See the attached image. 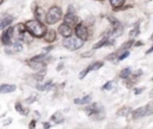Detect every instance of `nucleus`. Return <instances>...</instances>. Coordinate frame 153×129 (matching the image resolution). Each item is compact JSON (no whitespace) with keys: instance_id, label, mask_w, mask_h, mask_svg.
Returning <instances> with one entry per match:
<instances>
[{"instance_id":"obj_1","label":"nucleus","mask_w":153,"mask_h":129,"mask_svg":"<svg viewBox=\"0 0 153 129\" xmlns=\"http://www.w3.org/2000/svg\"><path fill=\"white\" fill-rule=\"evenodd\" d=\"M25 26H26V30L30 32V35L33 37H37V38L44 37V35L47 32L45 26L37 19L36 20H27L25 23Z\"/></svg>"},{"instance_id":"obj_2","label":"nucleus","mask_w":153,"mask_h":129,"mask_svg":"<svg viewBox=\"0 0 153 129\" xmlns=\"http://www.w3.org/2000/svg\"><path fill=\"white\" fill-rule=\"evenodd\" d=\"M61 18H62V11H61V8L59 6H53L48 11V13L45 16V22H47V24H55Z\"/></svg>"},{"instance_id":"obj_3","label":"nucleus","mask_w":153,"mask_h":129,"mask_svg":"<svg viewBox=\"0 0 153 129\" xmlns=\"http://www.w3.org/2000/svg\"><path fill=\"white\" fill-rule=\"evenodd\" d=\"M84 44V39L79 38L78 36L74 37V36H69V37H66V39L63 41V45L68 49V50H76L79 48H81Z\"/></svg>"},{"instance_id":"obj_4","label":"nucleus","mask_w":153,"mask_h":129,"mask_svg":"<svg viewBox=\"0 0 153 129\" xmlns=\"http://www.w3.org/2000/svg\"><path fill=\"white\" fill-rule=\"evenodd\" d=\"M75 35L79 37V38H81V39H84V41H86L87 39V37H88V32H87V27L84 25V24H78L76 26H75Z\"/></svg>"},{"instance_id":"obj_5","label":"nucleus","mask_w":153,"mask_h":129,"mask_svg":"<svg viewBox=\"0 0 153 129\" xmlns=\"http://www.w3.org/2000/svg\"><path fill=\"white\" fill-rule=\"evenodd\" d=\"M13 31H14L13 27H8V29L2 33V36H1V41H2V43H4L5 45H10V44H11Z\"/></svg>"},{"instance_id":"obj_6","label":"nucleus","mask_w":153,"mask_h":129,"mask_svg":"<svg viewBox=\"0 0 153 129\" xmlns=\"http://www.w3.org/2000/svg\"><path fill=\"white\" fill-rule=\"evenodd\" d=\"M76 20H78L76 16H75V14H73V13H71V12H68V13L63 17V23H65V24H67V25H69L71 27H72V26H74V25L76 24Z\"/></svg>"},{"instance_id":"obj_7","label":"nucleus","mask_w":153,"mask_h":129,"mask_svg":"<svg viewBox=\"0 0 153 129\" xmlns=\"http://www.w3.org/2000/svg\"><path fill=\"white\" fill-rule=\"evenodd\" d=\"M59 32L61 33V36H62V37H65V38H66V37L72 36V32H73V31H72V27H71L69 25H67V24H65V23H63L62 25H60V26H59Z\"/></svg>"},{"instance_id":"obj_8","label":"nucleus","mask_w":153,"mask_h":129,"mask_svg":"<svg viewBox=\"0 0 153 129\" xmlns=\"http://www.w3.org/2000/svg\"><path fill=\"white\" fill-rule=\"evenodd\" d=\"M33 13H35V16H36V19L37 20H39V22H42L43 19H45V12H44V10L42 8V7H35V10H33Z\"/></svg>"},{"instance_id":"obj_9","label":"nucleus","mask_w":153,"mask_h":129,"mask_svg":"<svg viewBox=\"0 0 153 129\" xmlns=\"http://www.w3.org/2000/svg\"><path fill=\"white\" fill-rule=\"evenodd\" d=\"M100 109H102V108L99 106L98 103H92L90 106L86 108V112H87L88 115H93V113H98Z\"/></svg>"},{"instance_id":"obj_10","label":"nucleus","mask_w":153,"mask_h":129,"mask_svg":"<svg viewBox=\"0 0 153 129\" xmlns=\"http://www.w3.org/2000/svg\"><path fill=\"white\" fill-rule=\"evenodd\" d=\"M142 116H146V106H141V108L133 111V118L134 119H139Z\"/></svg>"},{"instance_id":"obj_11","label":"nucleus","mask_w":153,"mask_h":129,"mask_svg":"<svg viewBox=\"0 0 153 129\" xmlns=\"http://www.w3.org/2000/svg\"><path fill=\"white\" fill-rule=\"evenodd\" d=\"M114 44V39H108L106 37L103 38L100 42H98L97 44L93 45V49H98V48H102V47H106V45H111Z\"/></svg>"},{"instance_id":"obj_12","label":"nucleus","mask_w":153,"mask_h":129,"mask_svg":"<svg viewBox=\"0 0 153 129\" xmlns=\"http://www.w3.org/2000/svg\"><path fill=\"white\" fill-rule=\"evenodd\" d=\"M55 38H56V32L54 30H48L44 35V41L48 43H51L53 41H55Z\"/></svg>"},{"instance_id":"obj_13","label":"nucleus","mask_w":153,"mask_h":129,"mask_svg":"<svg viewBox=\"0 0 153 129\" xmlns=\"http://www.w3.org/2000/svg\"><path fill=\"white\" fill-rule=\"evenodd\" d=\"M16 90V86L14 85H8V84H5L2 86H0V93H11Z\"/></svg>"},{"instance_id":"obj_14","label":"nucleus","mask_w":153,"mask_h":129,"mask_svg":"<svg viewBox=\"0 0 153 129\" xmlns=\"http://www.w3.org/2000/svg\"><path fill=\"white\" fill-rule=\"evenodd\" d=\"M122 32H123V26L120 24V25L115 26L114 30L110 31V37H117V36H120Z\"/></svg>"},{"instance_id":"obj_15","label":"nucleus","mask_w":153,"mask_h":129,"mask_svg":"<svg viewBox=\"0 0 153 129\" xmlns=\"http://www.w3.org/2000/svg\"><path fill=\"white\" fill-rule=\"evenodd\" d=\"M50 119H51L54 123H61V122L63 121V116H62V113H61L60 111H57V112H55V113L50 117Z\"/></svg>"},{"instance_id":"obj_16","label":"nucleus","mask_w":153,"mask_h":129,"mask_svg":"<svg viewBox=\"0 0 153 129\" xmlns=\"http://www.w3.org/2000/svg\"><path fill=\"white\" fill-rule=\"evenodd\" d=\"M129 112H131V108L130 106H123L117 111V115L118 116H128Z\"/></svg>"},{"instance_id":"obj_17","label":"nucleus","mask_w":153,"mask_h":129,"mask_svg":"<svg viewBox=\"0 0 153 129\" xmlns=\"http://www.w3.org/2000/svg\"><path fill=\"white\" fill-rule=\"evenodd\" d=\"M90 102H91V96H85L82 98L74 99V103L75 104H86V103H90Z\"/></svg>"},{"instance_id":"obj_18","label":"nucleus","mask_w":153,"mask_h":129,"mask_svg":"<svg viewBox=\"0 0 153 129\" xmlns=\"http://www.w3.org/2000/svg\"><path fill=\"white\" fill-rule=\"evenodd\" d=\"M12 20H13L12 17H6V18L0 23V30H4L6 26H8V25L12 23Z\"/></svg>"},{"instance_id":"obj_19","label":"nucleus","mask_w":153,"mask_h":129,"mask_svg":"<svg viewBox=\"0 0 153 129\" xmlns=\"http://www.w3.org/2000/svg\"><path fill=\"white\" fill-rule=\"evenodd\" d=\"M44 75H45V68H42L39 72H37L36 74H33V79H35V80H38V81H41V80H43Z\"/></svg>"},{"instance_id":"obj_20","label":"nucleus","mask_w":153,"mask_h":129,"mask_svg":"<svg viewBox=\"0 0 153 129\" xmlns=\"http://www.w3.org/2000/svg\"><path fill=\"white\" fill-rule=\"evenodd\" d=\"M130 73H131V69H130L129 67H128V68H124V69L121 70V73H120V78L126 79V78H128V76L130 75Z\"/></svg>"},{"instance_id":"obj_21","label":"nucleus","mask_w":153,"mask_h":129,"mask_svg":"<svg viewBox=\"0 0 153 129\" xmlns=\"http://www.w3.org/2000/svg\"><path fill=\"white\" fill-rule=\"evenodd\" d=\"M51 86H53V84H51V80H49V81L44 82L43 85H37V88H38V90H41V91H45V90L50 88Z\"/></svg>"},{"instance_id":"obj_22","label":"nucleus","mask_w":153,"mask_h":129,"mask_svg":"<svg viewBox=\"0 0 153 129\" xmlns=\"http://www.w3.org/2000/svg\"><path fill=\"white\" fill-rule=\"evenodd\" d=\"M124 0H110V4L112 7H115V10H117L118 7H121L123 5Z\"/></svg>"},{"instance_id":"obj_23","label":"nucleus","mask_w":153,"mask_h":129,"mask_svg":"<svg viewBox=\"0 0 153 129\" xmlns=\"http://www.w3.org/2000/svg\"><path fill=\"white\" fill-rule=\"evenodd\" d=\"M100 67H103V62H102V61H97V62H94L93 64H91V66L88 67V69H90V70H96V69H99Z\"/></svg>"},{"instance_id":"obj_24","label":"nucleus","mask_w":153,"mask_h":129,"mask_svg":"<svg viewBox=\"0 0 153 129\" xmlns=\"http://www.w3.org/2000/svg\"><path fill=\"white\" fill-rule=\"evenodd\" d=\"M137 33H139V24H135L134 27H133V30H130L129 36L130 37H135V36H137Z\"/></svg>"},{"instance_id":"obj_25","label":"nucleus","mask_w":153,"mask_h":129,"mask_svg":"<svg viewBox=\"0 0 153 129\" xmlns=\"http://www.w3.org/2000/svg\"><path fill=\"white\" fill-rule=\"evenodd\" d=\"M153 113V102H149L146 105V115H152Z\"/></svg>"},{"instance_id":"obj_26","label":"nucleus","mask_w":153,"mask_h":129,"mask_svg":"<svg viewBox=\"0 0 153 129\" xmlns=\"http://www.w3.org/2000/svg\"><path fill=\"white\" fill-rule=\"evenodd\" d=\"M13 50H14V51H22V50H23V44H22L20 42H16V43L13 44Z\"/></svg>"},{"instance_id":"obj_27","label":"nucleus","mask_w":153,"mask_h":129,"mask_svg":"<svg viewBox=\"0 0 153 129\" xmlns=\"http://www.w3.org/2000/svg\"><path fill=\"white\" fill-rule=\"evenodd\" d=\"M16 109L19 111V113H22V115H27V110L25 109H22V105L19 104V103H17V105H16Z\"/></svg>"},{"instance_id":"obj_28","label":"nucleus","mask_w":153,"mask_h":129,"mask_svg":"<svg viewBox=\"0 0 153 129\" xmlns=\"http://www.w3.org/2000/svg\"><path fill=\"white\" fill-rule=\"evenodd\" d=\"M109 22L112 24V26L115 27V26H117V25H120V22L117 20V19H115L114 17H109Z\"/></svg>"},{"instance_id":"obj_29","label":"nucleus","mask_w":153,"mask_h":129,"mask_svg":"<svg viewBox=\"0 0 153 129\" xmlns=\"http://www.w3.org/2000/svg\"><path fill=\"white\" fill-rule=\"evenodd\" d=\"M128 56H129V51H128V50H124V51L118 56V60H120V61H122V60H124V59H126V57H128Z\"/></svg>"},{"instance_id":"obj_30","label":"nucleus","mask_w":153,"mask_h":129,"mask_svg":"<svg viewBox=\"0 0 153 129\" xmlns=\"http://www.w3.org/2000/svg\"><path fill=\"white\" fill-rule=\"evenodd\" d=\"M45 59V55H38V56H35L31 59V61H44Z\"/></svg>"},{"instance_id":"obj_31","label":"nucleus","mask_w":153,"mask_h":129,"mask_svg":"<svg viewBox=\"0 0 153 129\" xmlns=\"http://www.w3.org/2000/svg\"><path fill=\"white\" fill-rule=\"evenodd\" d=\"M133 43H134V41H129V42H127V43H124V44H123V47L121 48V50H124V49H127V48H129V47H130V45H131Z\"/></svg>"},{"instance_id":"obj_32","label":"nucleus","mask_w":153,"mask_h":129,"mask_svg":"<svg viewBox=\"0 0 153 129\" xmlns=\"http://www.w3.org/2000/svg\"><path fill=\"white\" fill-rule=\"evenodd\" d=\"M111 87H112V82H111V81H108V82L103 86V90H111Z\"/></svg>"},{"instance_id":"obj_33","label":"nucleus","mask_w":153,"mask_h":129,"mask_svg":"<svg viewBox=\"0 0 153 129\" xmlns=\"http://www.w3.org/2000/svg\"><path fill=\"white\" fill-rule=\"evenodd\" d=\"M87 72H90V69H88V68H86V69H84L82 72H80V75H79V78H80V79L85 78V75L87 74Z\"/></svg>"},{"instance_id":"obj_34","label":"nucleus","mask_w":153,"mask_h":129,"mask_svg":"<svg viewBox=\"0 0 153 129\" xmlns=\"http://www.w3.org/2000/svg\"><path fill=\"white\" fill-rule=\"evenodd\" d=\"M81 56H82V57H90V56H92V51H86V53H84Z\"/></svg>"},{"instance_id":"obj_35","label":"nucleus","mask_w":153,"mask_h":129,"mask_svg":"<svg viewBox=\"0 0 153 129\" xmlns=\"http://www.w3.org/2000/svg\"><path fill=\"white\" fill-rule=\"evenodd\" d=\"M141 74H142V70H141V69H139V70H136V72L134 73V76H140Z\"/></svg>"},{"instance_id":"obj_36","label":"nucleus","mask_w":153,"mask_h":129,"mask_svg":"<svg viewBox=\"0 0 153 129\" xmlns=\"http://www.w3.org/2000/svg\"><path fill=\"white\" fill-rule=\"evenodd\" d=\"M36 98H37V97H33V96H32V97H30V98H27V99H26V103L33 102V100H36Z\"/></svg>"},{"instance_id":"obj_37","label":"nucleus","mask_w":153,"mask_h":129,"mask_svg":"<svg viewBox=\"0 0 153 129\" xmlns=\"http://www.w3.org/2000/svg\"><path fill=\"white\" fill-rule=\"evenodd\" d=\"M143 90H145L143 87H142V88H136V90H135L134 92H135V94H139V93H141V92H142Z\"/></svg>"},{"instance_id":"obj_38","label":"nucleus","mask_w":153,"mask_h":129,"mask_svg":"<svg viewBox=\"0 0 153 129\" xmlns=\"http://www.w3.org/2000/svg\"><path fill=\"white\" fill-rule=\"evenodd\" d=\"M29 127H30V128H35V127H36V122H35V121H32V122L30 123V125H29Z\"/></svg>"},{"instance_id":"obj_39","label":"nucleus","mask_w":153,"mask_h":129,"mask_svg":"<svg viewBox=\"0 0 153 129\" xmlns=\"http://www.w3.org/2000/svg\"><path fill=\"white\" fill-rule=\"evenodd\" d=\"M51 49H53V45H50V47L45 48V49H44V51H49V50H51Z\"/></svg>"},{"instance_id":"obj_40","label":"nucleus","mask_w":153,"mask_h":129,"mask_svg":"<svg viewBox=\"0 0 153 129\" xmlns=\"http://www.w3.org/2000/svg\"><path fill=\"white\" fill-rule=\"evenodd\" d=\"M43 125H44V128H49V127H50V124H49V123H44Z\"/></svg>"},{"instance_id":"obj_41","label":"nucleus","mask_w":153,"mask_h":129,"mask_svg":"<svg viewBox=\"0 0 153 129\" xmlns=\"http://www.w3.org/2000/svg\"><path fill=\"white\" fill-rule=\"evenodd\" d=\"M135 44H136V47H139V45H141V44H142V42H136Z\"/></svg>"},{"instance_id":"obj_42","label":"nucleus","mask_w":153,"mask_h":129,"mask_svg":"<svg viewBox=\"0 0 153 129\" xmlns=\"http://www.w3.org/2000/svg\"><path fill=\"white\" fill-rule=\"evenodd\" d=\"M149 96H151V97H153V91L151 92V94H149Z\"/></svg>"},{"instance_id":"obj_43","label":"nucleus","mask_w":153,"mask_h":129,"mask_svg":"<svg viewBox=\"0 0 153 129\" xmlns=\"http://www.w3.org/2000/svg\"><path fill=\"white\" fill-rule=\"evenodd\" d=\"M2 1H4V0H0V5H1V4H2Z\"/></svg>"},{"instance_id":"obj_44","label":"nucleus","mask_w":153,"mask_h":129,"mask_svg":"<svg viewBox=\"0 0 153 129\" xmlns=\"http://www.w3.org/2000/svg\"><path fill=\"white\" fill-rule=\"evenodd\" d=\"M151 38H152V39H153V33H152V36H151Z\"/></svg>"},{"instance_id":"obj_45","label":"nucleus","mask_w":153,"mask_h":129,"mask_svg":"<svg viewBox=\"0 0 153 129\" xmlns=\"http://www.w3.org/2000/svg\"><path fill=\"white\" fill-rule=\"evenodd\" d=\"M152 80H153V78H152Z\"/></svg>"}]
</instances>
